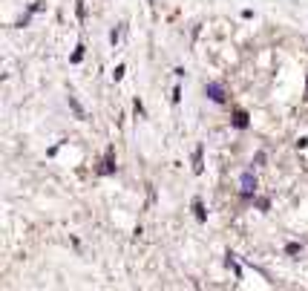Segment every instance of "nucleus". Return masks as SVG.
<instances>
[{
    "instance_id": "3",
    "label": "nucleus",
    "mask_w": 308,
    "mask_h": 291,
    "mask_svg": "<svg viewBox=\"0 0 308 291\" xmlns=\"http://www.w3.org/2000/svg\"><path fill=\"white\" fill-rule=\"evenodd\" d=\"M233 124H236V127H239V130H245V127H248V113H236V116H233Z\"/></svg>"
},
{
    "instance_id": "1",
    "label": "nucleus",
    "mask_w": 308,
    "mask_h": 291,
    "mask_svg": "<svg viewBox=\"0 0 308 291\" xmlns=\"http://www.w3.org/2000/svg\"><path fill=\"white\" fill-rule=\"evenodd\" d=\"M242 196H251V193H254V190H257V176H254V173L248 170V173H242Z\"/></svg>"
},
{
    "instance_id": "2",
    "label": "nucleus",
    "mask_w": 308,
    "mask_h": 291,
    "mask_svg": "<svg viewBox=\"0 0 308 291\" xmlns=\"http://www.w3.org/2000/svg\"><path fill=\"white\" fill-rule=\"evenodd\" d=\"M205 95L210 98V101H216V104L225 101V89H222L219 84H207V86H205Z\"/></svg>"
},
{
    "instance_id": "7",
    "label": "nucleus",
    "mask_w": 308,
    "mask_h": 291,
    "mask_svg": "<svg viewBox=\"0 0 308 291\" xmlns=\"http://www.w3.org/2000/svg\"><path fill=\"white\" fill-rule=\"evenodd\" d=\"M202 170V150H196V173Z\"/></svg>"
},
{
    "instance_id": "5",
    "label": "nucleus",
    "mask_w": 308,
    "mask_h": 291,
    "mask_svg": "<svg viewBox=\"0 0 308 291\" xmlns=\"http://www.w3.org/2000/svg\"><path fill=\"white\" fill-rule=\"evenodd\" d=\"M193 208H196V216H199V219H205V210H202V202H199V199L193 202Z\"/></svg>"
},
{
    "instance_id": "4",
    "label": "nucleus",
    "mask_w": 308,
    "mask_h": 291,
    "mask_svg": "<svg viewBox=\"0 0 308 291\" xmlns=\"http://www.w3.org/2000/svg\"><path fill=\"white\" fill-rule=\"evenodd\" d=\"M116 170V165H113V150L107 153V159H104V167H101V173H113Z\"/></svg>"
},
{
    "instance_id": "6",
    "label": "nucleus",
    "mask_w": 308,
    "mask_h": 291,
    "mask_svg": "<svg viewBox=\"0 0 308 291\" xmlns=\"http://www.w3.org/2000/svg\"><path fill=\"white\" fill-rule=\"evenodd\" d=\"M81 58H84V46H78V52H75V55H72V61H75V64H78V61H81Z\"/></svg>"
}]
</instances>
